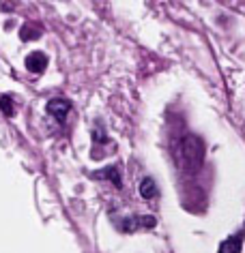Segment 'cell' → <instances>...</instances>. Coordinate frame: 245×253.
Returning <instances> with one entry per match:
<instances>
[{
  "label": "cell",
  "instance_id": "obj_1",
  "mask_svg": "<svg viewBox=\"0 0 245 253\" xmlns=\"http://www.w3.org/2000/svg\"><path fill=\"white\" fill-rule=\"evenodd\" d=\"M179 163L187 174H196L204 163V142L198 135H185L179 146Z\"/></svg>",
  "mask_w": 245,
  "mask_h": 253
},
{
  "label": "cell",
  "instance_id": "obj_2",
  "mask_svg": "<svg viewBox=\"0 0 245 253\" xmlns=\"http://www.w3.org/2000/svg\"><path fill=\"white\" fill-rule=\"evenodd\" d=\"M157 225V219L153 214H138V217H127L121 221L123 232H136V230H153Z\"/></svg>",
  "mask_w": 245,
  "mask_h": 253
},
{
  "label": "cell",
  "instance_id": "obj_3",
  "mask_svg": "<svg viewBox=\"0 0 245 253\" xmlns=\"http://www.w3.org/2000/svg\"><path fill=\"white\" fill-rule=\"evenodd\" d=\"M46 110H48L49 116H54L56 120H58V123H62V120L67 118V114L71 112V101H69V99H62V97L49 99Z\"/></svg>",
  "mask_w": 245,
  "mask_h": 253
},
{
  "label": "cell",
  "instance_id": "obj_4",
  "mask_svg": "<svg viewBox=\"0 0 245 253\" xmlns=\"http://www.w3.org/2000/svg\"><path fill=\"white\" fill-rule=\"evenodd\" d=\"M24 65H26V69L30 73H43L48 67V56L43 52H33L26 56V60H24Z\"/></svg>",
  "mask_w": 245,
  "mask_h": 253
},
{
  "label": "cell",
  "instance_id": "obj_5",
  "mask_svg": "<svg viewBox=\"0 0 245 253\" xmlns=\"http://www.w3.org/2000/svg\"><path fill=\"white\" fill-rule=\"evenodd\" d=\"M243 249V232L239 234H232L224 240L222 245H219V251L217 253H241Z\"/></svg>",
  "mask_w": 245,
  "mask_h": 253
},
{
  "label": "cell",
  "instance_id": "obj_6",
  "mask_svg": "<svg viewBox=\"0 0 245 253\" xmlns=\"http://www.w3.org/2000/svg\"><path fill=\"white\" fill-rule=\"evenodd\" d=\"M91 176H93V178H101V180H112V182H114V187H118V189L123 187V180H121V169H118L116 166L105 168V169H99V172H93Z\"/></svg>",
  "mask_w": 245,
  "mask_h": 253
},
{
  "label": "cell",
  "instance_id": "obj_7",
  "mask_svg": "<svg viewBox=\"0 0 245 253\" xmlns=\"http://www.w3.org/2000/svg\"><path fill=\"white\" fill-rule=\"evenodd\" d=\"M157 193H159V189H157V182L150 178V176H147V178L140 182V198L153 200V198H157Z\"/></svg>",
  "mask_w": 245,
  "mask_h": 253
},
{
  "label": "cell",
  "instance_id": "obj_8",
  "mask_svg": "<svg viewBox=\"0 0 245 253\" xmlns=\"http://www.w3.org/2000/svg\"><path fill=\"white\" fill-rule=\"evenodd\" d=\"M20 37H22V41L39 39V37H41V28L39 26H33V24H24L22 30H20Z\"/></svg>",
  "mask_w": 245,
  "mask_h": 253
},
{
  "label": "cell",
  "instance_id": "obj_9",
  "mask_svg": "<svg viewBox=\"0 0 245 253\" xmlns=\"http://www.w3.org/2000/svg\"><path fill=\"white\" fill-rule=\"evenodd\" d=\"M0 110H2V114L4 116H13V99L9 97V94H2L0 97Z\"/></svg>",
  "mask_w": 245,
  "mask_h": 253
},
{
  "label": "cell",
  "instance_id": "obj_10",
  "mask_svg": "<svg viewBox=\"0 0 245 253\" xmlns=\"http://www.w3.org/2000/svg\"><path fill=\"white\" fill-rule=\"evenodd\" d=\"M93 137H95V142H97V144H108V142H110V140H108V135H105L103 131L99 129V126H97L95 131H93Z\"/></svg>",
  "mask_w": 245,
  "mask_h": 253
}]
</instances>
